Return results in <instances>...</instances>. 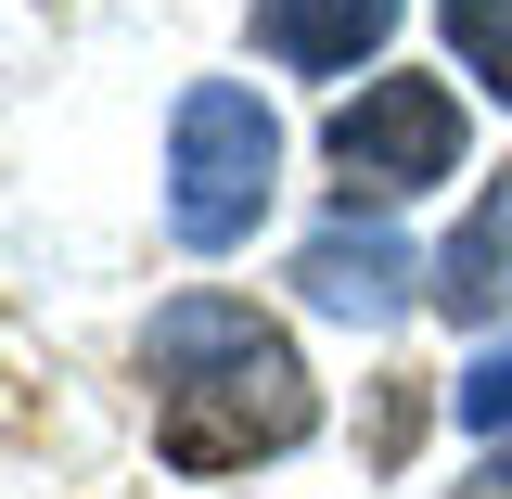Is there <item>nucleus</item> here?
Wrapping results in <instances>:
<instances>
[{"mask_svg":"<svg viewBox=\"0 0 512 499\" xmlns=\"http://www.w3.org/2000/svg\"><path fill=\"white\" fill-rule=\"evenodd\" d=\"M436 26H448V52H461V77L512 116V0H436Z\"/></svg>","mask_w":512,"mask_h":499,"instance_id":"7","label":"nucleus"},{"mask_svg":"<svg viewBox=\"0 0 512 499\" xmlns=\"http://www.w3.org/2000/svg\"><path fill=\"white\" fill-rule=\"evenodd\" d=\"M384 39H397V0H256V52L295 77H346Z\"/></svg>","mask_w":512,"mask_h":499,"instance_id":"5","label":"nucleus"},{"mask_svg":"<svg viewBox=\"0 0 512 499\" xmlns=\"http://www.w3.org/2000/svg\"><path fill=\"white\" fill-rule=\"evenodd\" d=\"M448 410H461V436H512V333L487 346V359H461Z\"/></svg>","mask_w":512,"mask_h":499,"instance_id":"8","label":"nucleus"},{"mask_svg":"<svg viewBox=\"0 0 512 499\" xmlns=\"http://www.w3.org/2000/svg\"><path fill=\"white\" fill-rule=\"evenodd\" d=\"M410 269H423V256L397 244L384 218H320L308 244H295V295H308L320 320L384 333V320H410Z\"/></svg>","mask_w":512,"mask_h":499,"instance_id":"4","label":"nucleus"},{"mask_svg":"<svg viewBox=\"0 0 512 499\" xmlns=\"http://www.w3.org/2000/svg\"><path fill=\"white\" fill-rule=\"evenodd\" d=\"M448 320H512V167L474 192V218L436 244V282H423Z\"/></svg>","mask_w":512,"mask_h":499,"instance_id":"6","label":"nucleus"},{"mask_svg":"<svg viewBox=\"0 0 512 499\" xmlns=\"http://www.w3.org/2000/svg\"><path fill=\"white\" fill-rule=\"evenodd\" d=\"M320 154L346 167V192H372V205L436 192L448 167H461V90H448V77H372L359 103H333Z\"/></svg>","mask_w":512,"mask_h":499,"instance_id":"3","label":"nucleus"},{"mask_svg":"<svg viewBox=\"0 0 512 499\" xmlns=\"http://www.w3.org/2000/svg\"><path fill=\"white\" fill-rule=\"evenodd\" d=\"M269 180H282V128L244 77H192L180 116H167V231L192 256H231L269 218Z\"/></svg>","mask_w":512,"mask_h":499,"instance_id":"2","label":"nucleus"},{"mask_svg":"<svg viewBox=\"0 0 512 499\" xmlns=\"http://www.w3.org/2000/svg\"><path fill=\"white\" fill-rule=\"evenodd\" d=\"M141 372H154V448H167L180 474L282 461V448H308V423H320L308 359H295L244 295H180V308H154Z\"/></svg>","mask_w":512,"mask_h":499,"instance_id":"1","label":"nucleus"}]
</instances>
